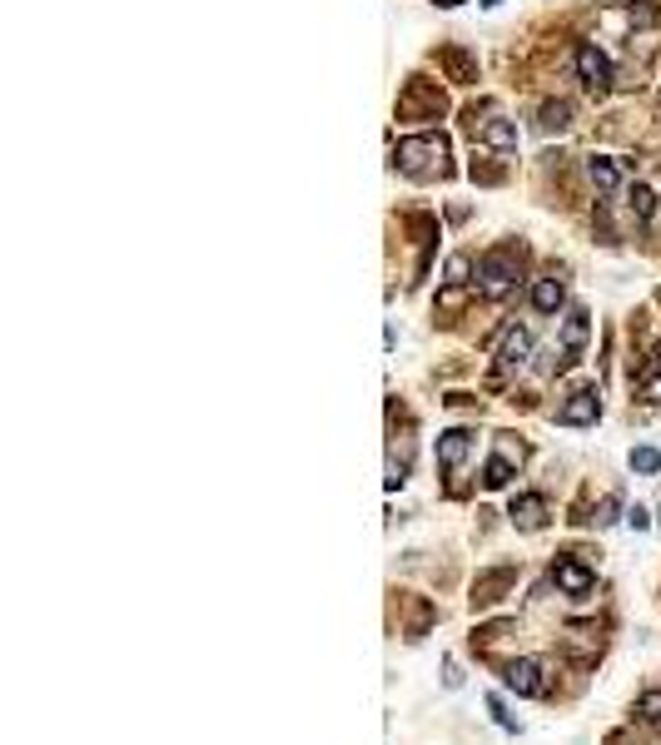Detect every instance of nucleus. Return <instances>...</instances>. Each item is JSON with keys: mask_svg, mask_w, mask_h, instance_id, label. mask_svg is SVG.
<instances>
[{"mask_svg": "<svg viewBox=\"0 0 661 745\" xmlns=\"http://www.w3.org/2000/svg\"><path fill=\"white\" fill-rule=\"evenodd\" d=\"M393 164L408 179H438L447 169V140L443 134H413V140H403L393 149Z\"/></svg>", "mask_w": 661, "mask_h": 745, "instance_id": "1", "label": "nucleus"}, {"mask_svg": "<svg viewBox=\"0 0 661 745\" xmlns=\"http://www.w3.org/2000/svg\"><path fill=\"white\" fill-rule=\"evenodd\" d=\"M517 259H522L517 249H493V253H487V259L477 263V273H483V293L503 298L507 289H513V279H517Z\"/></svg>", "mask_w": 661, "mask_h": 745, "instance_id": "2", "label": "nucleus"}, {"mask_svg": "<svg viewBox=\"0 0 661 745\" xmlns=\"http://www.w3.org/2000/svg\"><path fill=\"white\" fill-rule=\"evenodd\" d=\"M596 412H602V398H596V388H577L567 402L557 408V422L562 428H587L596 422Z\"/></svg>", "mask_w": 661, "mask_h": 745, "instance_id": "3", "label": "nucleus"}, {"mask_svg": "<svg viewBox=\"0 0 661 745\" xmlns=\"http://www.w3.org/2000/svg\"><path fill=\"white\" fill-rule=\"evenodd\" d=\"M527 358H532V333L527 328H507L503 343H497V368L517 372V368H527Z\"/></svg>", "mask_w": 661, "mask_h": 745, "instance_id": "4", "label": "nucleus"}, {"mask_svg": "<svg viewBox=\"0 0 661 745\" xmlns=\"http://www.w3.org/2000/svg\"><path fill=\"white\" fill-rule=\"evenodd\" d=\"M503 680H507V690H517V696H542L547 690V680H542V666L537 661H507L503 666Z\"/></svg>", "mask_w": 661, "mask_h": 745, "instance_id": "5", "label": "nucleus"}, {"mask_svg": "<svg viewBox=\"0 0 661 745\" xmlns=\"http://www.w3.org/2000/svg\"><path fill=\"white\" fill-rule=\"evenodd\" d=\"M577 70H582V80H587V90H596V94L612 84V60L596 45H577Z\"/></svg>", "mask_w": 661, "mask_h": 745, "instance_id": "6", "label": "nucleus"}, {"mask_svg": "<svg viewBox=\"0 0 661 745\" xmlns=\"http://www.w3.org/2000/svg\"><path fill=\"white\" fill-rule=\"evenodd\" d=\"M552 581H557V587L567 591V596H587V591L596 587V577H592V571L582 567V561H567V557H562L557 567H552Z\"/></svg>", "mask_w": 661, "mask_h": 745, "instance_id": "7", "label": "nucleus"}, {"mask_svg": "<svg viewBox=\"0 0 661 745\" xmlns=\"http://www.w3.org/2000/svg\"><path fill=\"white\" fill-rule=\"evenodd\" d=\"M507 517H513L522 531H537L542 522H547V502H542L537 492H517V497H513V507H507Z\"/></svg>", "mask_w": 661, "mask_h": 745, "instance_id": "8", "label": "nucleus"}, {"mask_svg": "<svg viewBox=\"0 0 661 745\" xmlns=\"http://www.w3.org/2000/svg\"><path fill=\"white\" fill-rule=\"evenodd\" d=\"M467 452H473V432L453 428V432H443V438H438V467H447V472H457Z\"/></svg>", "mask_w": 661, "mask_h": 745, "instance_id": "9", "label": "nucleus"}, {"mask_svg": "<svg viewBox=\"0 0 661 745\" xmlns=\"http://www.w3.org/2000/svg\"><path fill=\"white\" fill-rule=\"evenodd\" d=\"M582 343H587V308H572L567 323H562V363H572Z\"/></svg>", "mask_w": 661, "mask_h": 745, "instance_id": "10", "label": "nucleus"}, {"mask_svg": "<svg viewBox=\"0 0 661 745\" xmlns=\"http://www.w3.org/2000/svg\"><path fill=\"white\" fill-rule=\"evenodd\" d=\"M562 303H567L562 279H537V283H532V308H537V313H557Z\"/></svg>", "mask_w": 661, "mask_h": 745, "instance_id": "11", "label": "nucleus"}, {"mask_svg": "<svg viewBox=\"0 0 661 745\" xmlns=\"http://www.w3.org/2000/svg\"><path fill=\"white\" fill-rule=\"evenodd\" d=\"M418 110L438 114V110H443V94H438V90H423V84H413V90L398 100V114H418Z\"/></svg>", "mask_w": 661, "mask_h": 745, "instance_id": "12", "label": "nucleus"}, {"mask_svg": "<svg viewBox=\"0 0 661 745\" xmlns=\"http://www.w3.org/2000/svg\"><path fill=\"white\" fill-rule=\"evenodd\" d=\"M507 482H513V447L487 457V467H483V487H507Z\"/></svg>", "mask_w": 661, "mask_h": 745, "instance_id": "13", "label": "nucleus"}, {"mask_svg": "<svg viewBox=\"0 0 661 745\" xmlns=\"http://www.w3.org/2000/svg\"><path fill=\"white\" fill-rule=\"evenodd\" d=\"M587 179H592L596 189H616V184H622L616 164H612V159H602V154H592V159H587Z\"/></svg>", "mask_w": 661, "mask_h": 745, "instance_id": "14", "label": "nucleus"}, {"mask_svg": "<svg viewBox=\"0 0 661 745\" xmlns=\"http://www.w3.org/2000/svg\"><path fill=\"white\" fill-rule=\"evenodd\" d=\"M483 140L493 144V149H503V154H507V149L517 144V130H513V124H507V120H483Z\"/></svg>", "mask_w": 661, "mask_h": 745, "instance_id": "15", "label": "nucleus"}, {"mask_svg": "<svg viewBox=\"0 0 661 745\" xmlns=\"http://www.w3.org/2000/svg\"><path fill=\"white\" fill-rule=\"evenodd\" d=\"M567 120H572V104L567 100H552V104H542V120L537 124L552 134V130H567Z\"/></svg>", "mask_w": 661, "mask_h": 745, "instance_id": "16", "label": "nucleus"}, {"mask_svg": "<svg viewBox=\"0 0 661 745\" xmlns=\"http://www.w3.org/2000/svg\"><path fill=\"white\" fill-rule=\"evenodd\" d=\"M626 204H632V214L636 219H652V209H656V194L646 184H632V194H626Z\"/></svg>", "mask_w": 661, "mask_h": 745, "instance_id": "17", "label": "nucleus"}, {"mask_svg": "<svg viewBox=\"0 0 661 745\" xmlns=\"http://www.w3.org/2000/svg\"><path fill=\"white\" fill-rule=\"evenodd\" d=\"M632 472H661V452L656 447H632Z\"/></svg>", "mask_w": 661, "mask_h": 745, "instance_id": "18", "label": "nucleus"}, {"mask_svg": "<svg viewBox=\"0 0 661 745\" xmlns=\"http://www.w3.org/2000/svg\"><path fill=\"white\" fill-rule=\"evenodd\" d=\"M636 716H642L646 726H661V690H646V696L636 700Z\"/></svg>", "mask_w": 661, "mask_h": 745, "instance_id": "19", "label": "nucleus"}, {"mask_svg": "<svg viewBox=\"0 0 661 745\" xmlns=\"http://www.w3.org/2000/svg\"><path fill=\"white\" fill-rule=\"evenodd\" d=\"M403 482H408V452H403V457L393 452V457H388V492H398Z\"/></svg>", "mask_w": 661, "mask_h": 745, "instance_id": "20", "label": "nucleus"}, {"mask_svg": "<svg viewBox=\"0 0 661 745\" xmlns=\"http://www.w3.org/2000/svg\"><path fill=\"white\" fill-rule=\"evenodd\" d=\"M467 269H473V263H467V253H453V259L443 263V279H447V283H463Z\"/></svg>", "mask_w": 661, "mask_h": 745, "instance_id": "21", "label": "nucleus"}, {"mask_svg": "<svg viewBox=\"0 0 661 745\" xmlns=\"http://www.w3.org/2000/svg\"><path fill=\"white\" fill-rule=\"evenodd\" d=\"M616 512H622V497H602V507L592 512V522H596V527H612Z\"/></svg>", "mask_w": 661, "mask_h": 745, "instance_id": "22", "label": "nucleus"}, {"mask_svg": "<svg viewBox=\"0 0 661 745\" xmlns=\"http://www.w3.org/2000/svg\"><path fill=\"white\" fill-rule=\"evenodd\" d=\"M632 20H642V25H652V20H656V5H652V0H632Z\"/></svg>", "mask_w": 661, "mask_h": 745, "instance_id": "23", "label": "nucleus"}, {"mask_svg": "<svg viewBox=\"0 0 661 745\" xmlns=\"http://www.w3.org/2000/svg\"><path fill=\"white\" fill-rule=\"evenodd\" d=\"M656 378H661V348L652 353V363H646L642 372H636V382H656Z\"/></svg>", "mask_w": 661, "mask_h": 745, "instance_id": "24", "label": "nucleus"}, {"mask_svg": "<svg viewBox=\"0 0 661 745\" xmlns=\"http://www.w3.org/2000/svg\"><path fill=\"white\" fill-rule=\"evenodd\" d=\"M626 527H632V531H646V527H652V517H646V507H632V512H626Z\"/></svg>", "mask_w": 661, "mask_h": 745, "instance_id": "25", "label": "nucleus"}, {"mask_svg": "<svg viewBox=\"0 0 661 745\" xmlns=\"http://www.w3.org/2000/svg\"><path fill=\"white\" fill-rule=\"evenodd\" d=\"M443 5H447V10H453V5H463V0H443Z\"/></svg>", "mask_w": 661, "mask_h": 745, "instance_id": "26", "label": "nucleus"}, {"mask_svg": "<svg viewBox=\"0 0 661 745\" xmlns=\"http://www.w3.org/2000/svg\"><path fill=\"white\" fill-rule=\"evenodd\" d=\"M483 5H503V0H483Z\"/></svg>", "mask_w": 661, "mask_h": 745, "instance_id": "27", "label": "nucleus"}]
</instances>
